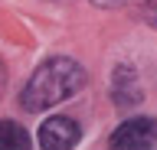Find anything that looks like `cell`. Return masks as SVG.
<instances>
[{"label": "cell", "mask_w": 157, "mask_h": 150, "mask_svg": "<svg viewBox=\"0 0 157 150\" xmlns=\"http://www.w3.org/2000/svg\"><path fill=\"white\" fill-rule=\"evenodd\" d=\"M144 20L157 26V0H154V3H147V10H144Z\"/></svg>", "instance_id": "7"}, {"label": "cell", "mask_w": 157, "mask_h": 150, "mask_svg": "<svg viewBox=\"0 0 157 150\" xmlns=\"http://www.w3.org/2000/svg\"><path fill=\"white\" fill-rule=\"evenodd\" d=\"M82 140V127H78V121L72 118H46L43 121V127H39V147L43 150H72Z\"/></svg>", "instance_id": "3"}, {"label": "cell", "mask_w": 157, "mask_h": 150, "mask_svg": "<svg viewBox=\"0 0 157 150\" xmlns=\"http://www.w3.org/2000/svg\"><path fill=\"white\" fill-rule=\"evenodd\" d=\"M95 7H101V10H115V7H121V3H128V0H92Z\"/></svg>", "instance_id": "6"}, {"label": "cell", "mask_w": 157, "mask_h": 150, "mask_svg": "<svg viewBox=\"0 0 157 150\" xmlns=\"http://www.w3.org/2000/svg\"><path fill=\"white\" fill-rule=\"evenodd\" d=\"M3 85H7V72H3V65H0V91H3Z\"/></svg>", "instance_id": "8"}, {"label": "cell", "mask_w": 157, "mask_h": 150, "mask_svg": "<svg viewBox=\"0 0 157 150\" xmlns=\"http://www.w3.org/2000/svg\"><path fill=\"white\" fill-rule=\"evenodd\" d=\"M111 98H115L118 108H134L144 101V88H141L137 72L131 65H118L111 72Z\"/></svg>", "instance_id": "4"}, {"label": "cell", "mask_w": 157, "mask_h": 150, "mask_svg": "<svg viewBox=\"0 0 157 150\" xmlns=\"http://www.w3.org/2000/svg\"><path fill=\"white\" fill-rule=\"evenodd\" d=\"M108 150H157V118H128L108 137Z\"/></svg>", "instance_id": "2"}, {"label": "cell", "mask_w": 157, "mask_h": 150, "mask_svg": "<svg viewBox=\"0 0 157 150\" xmlns=\"http://www.w3.org/2000/svg\"><path fill=\"white\" fill-rule=\"evenodd\" d=\"M0 150H29V134L17 121H0Z\"/></svg>", "instance_id": "5"}, {"label": "cell", "mask_w": 157, "mask_h": 150, "mask_svg": "<svg viewBox=\"0 0 157 150\" xmlns=\"http://www.w3.org/2000/svg\"><path fill=\"white\" fill-rule=\"evenodd\" d=\"M85 85V69L78 65L75 59H66V56H52L39 65L29 82L20 91V104L29 114H39V111L52 108L59 101L72 98L78 88Z\"/></svg>", "instance_id": "1"}]
</instances>
